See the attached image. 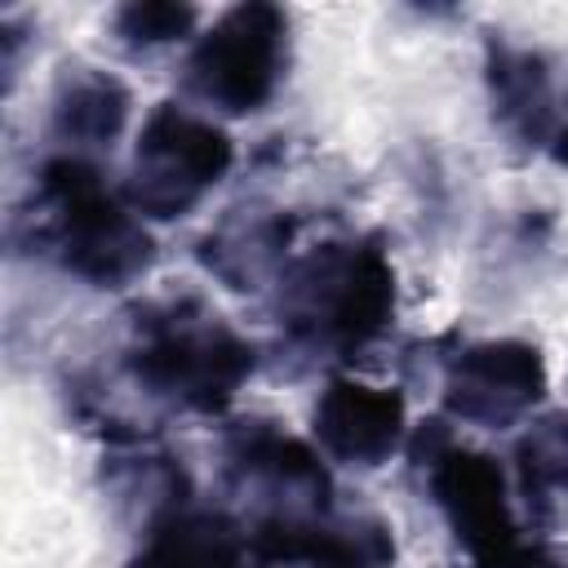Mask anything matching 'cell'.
Wrapping results in <instances>:
<instances>
[{"label": "cell", "mask_w": 568, "mask_h": 568, "mask_svg": "<svg viewBox=\"0 0 568 568\" xmlns=\"http://www.w3.org/2000/svg\"><path fill=\"white\" fill-rule=\"evenodd\" d=\"M235 164L231 133L182 102H160L142 120L129 178L120 186L124 204L138 217L173 222L186 217Z\"/></svg>", "instance_id": "obj_5"}, {"label": "cell", "mask_w": 568, "mask_h": 568, "mask_svg": "<svg viewBox=\"0 0 568 568\" xmlns=\"http://www.w3.org/2000/svg\"><path fill=\"white\" fill-rule=\"evenodd\" d=\"M417 453L426 457V488L430 501L439 506L453 541L475 559V568H493L510 559L519 541L506 470L497 466L493 453L462 448L453 439H417Z\"/></svg>", "instance_id": "obj_6"}, {"label": "cell", "mask_w": 568, "mask_h": 568, "mask_svg": "<svg viewBox=\"0 0 568 568\" xmlns=\"http://www.w3.org/2000/svg\"><path fill=\"white\" fill-rule=\"evenodd\" d=\"M36 244L89 288H124L155 262L142 217L115 195L89 155L58 151L36 173Z\"/></svg>", "instance_id": "obj_1"}, {"label": "cell", "mask_w": 568, "mask_h": 568, "mask_svg": "<svg viewBox=\"0 0 568 568\" xmlns=\"http://www.w3.org/2000/svg\"><path fill=\"white\" fill-rule=\"evenodd\" d=\"M129 106H133V93L120 75L75 62V67H62V75L53 84L49 129L71 155L102 151V146L111 151V142L129 124Z\"/></svg>", "instance_id": "obj_13"}, {"label": "cell", "mask_w": 568, "mask_h": 568, "mask_svg": "<svg viewBox=\"0 0 568 568\" xmlns=\"http://www.w3.org/2000/svg\"><path fill=\"white\" fill-rule=\"evenodd\" d=\"M293 240V217L280 209H231L204 240L200 262L231 288H262L266 275H280L284 248Z\"/></svg>", "instance_id": "obj_14"}, {"label": "cell", "mask_w": 568, "mask_h": 568, "mask_svg": "<svg viewBox=\"0 0 568 568\" xmlns=\"http://www.w3.org/2000/svg\"><path fill=\"white\" fill-rule=\"evenodd\" d=\"M124 368L151 399L213 417L253 377L257 351L204 302L169 297L133 311Z\"/></svg>", "instance_id": "obj_2"}, {"label": "cell", "mask_w": 568, "mask_h": 568, "mask_svg": "<svg viewBox=\"0 0 568 568\" xmlns=\"http://www.w3.org/2000/svg\"><path fill=\"white\" fill-rule=\"evenodd\" d=\"M484 80L493 102V124L519 146H550L559 133L555 115V71L546 53L515 44L506 36L484 40Z\"/></svg>", "instance_id": "obj_11"}, {"label": "cell", "mask_w": 568, "mask_h": 568, "mask_svg": "<svg viewBox=\"0 0 568 568\" xmlns=\"http://www.w3.org/2000/svg\"><path fill=\"white\" fill-rule=\"evenodd\" d=\"M288 75V13L266 0L231 4L195 36L182 84L186 93L217 115H257L271 106Z\"/></svg>", "instance_id": "obj_4"}, {"label": "cell", "mask_w": 568, "mask_h": 568, "mask_svg": "<svg viewBox=\"0 0 568 568\" xmlns=\"http://www.w3.org/2000/svg\"><path fill=\"white\" fill-rule=\"evenodd\" d=\"M253 559L248 528L226 510L173 501L151 524L129 568H244Z\"/></svg>", "instance_id": "obj_12"}, {"label": "cell", "mask_w": 568, "mask_h": 568, "mask_svg": "<svg viewBox=\"0 0 568 568\" xmlns=\"http://www.w3.org/2000/svg\"><path fill=\"white\" fill-rule=\"evenodd\" d=\"M253 559L284 568H390L395 537L377 515L257 519L248 528Z\"/></svg>", "instance_id": "obj_10"}, {"label": "cell", "mask_w": 568, "mask_h": 568, "mask_svg": "<svg viewBox=\"0 0 568 568\" xmlns=\"http://www.w3.org/2000/svg\"><path fill=\"white\" fill-rule=\"evenodd\" d=\"M408 430V408L395 386H373L359 377H333L315 408H311V435L324 457L351 470H377L386 466Z\"/></svg>", "instance_id": "obj_9"}, {"label": "cell", "mask_w": 568, "mask_h": 568, "mask_svg": "<svg viewBox=\"0 0 568 568\" xmlns=\"http://www.w3.org/2000/svg\"><path fill=\"white\" fill-rule=\"evenodd\" d=\"M200 22L195 4H178V0H129L111 13V36L120 49L129 53H155L169 49L178 40H186Z\"/></svg>", "instance_id": "obj_16"}, {"label": "cell", "mask_w": 568, "mask_h": 568, "mask_svg": "<svg viewBox=\"0 0 568 568\" xmlns=\"http://www.w3.org/2000/svg\"><path fill=\"white\" fill-rule=\"evenodd\" d=\"M550 155H555L559 164H568V120L559 124V133H555V142H550Z\"/></svg>", "instance_id": "obj_18"}, {"label": "cell", "mask_w": 568, "mask_h": 568, "mask_svg": "<svg viewBox=\"0 0 568 568\" xmlns=\"http://www.w3.org/2000/svg\"><path fill=\"white\" fill-rule=\"evenodd\" d=\"M493 568H568V564L555 559V555L541 550V546H519L510 559H501V564H493Z\"/></svg>", "instance_id": "obj_17"}, {"label": "cell", "mask_w": 568, "mask_h": 568, "mask_svg": "<svg viewBox=\"0 0 568 568\" xmlns=\"http://www.w3.org/2000/svg\"><path fill=\"white\" fill-rule=\"evenodd\" d=\"M222 462L240 488L257 493V519H315L333 510V479L320 453L284 435L275 422H235L222 439Z\"/></svg>", "instance_id": "obj_7"}, {"label": "cell", "mask_w": 568, "mask_h": 568, "mask_svg": "<svg viewBox=\"0 0 568 568\" xmlns=\"http://www.w3.org/2000/svg\"><path fill=\"white\" fill-rule=\"evenodd\" d=\"M280 328L324 355H359L395 315V266L377 240H328L280 271Z\"/></svg>", "instance_id": "obj_3"}, {"label": "cell", "mask_w": 568, "mask_h": 568, "mask_svg": "<svg viewBox=\"0 0 568 568\" xmlns=\"http://www.w3.org/2000/svg\"><path fill=\"white\" fill-rule=\"evenodd\" d=\"M546 359L532 342H475L457 351L444 373V413L466 426L506 430L546 399Z\"/></svg>", "instance_id": "obj_8"}, {"label": "cell", "mask_w": 568, "mask_h": 568, "mask_svg": "<svg viewBox=\"0 0 568 568\" xmlns=\"http://www.w3.org/2000/svg\"><path fill=\"white\" fill-rule=\"evenodd\" d=\"M515 479L541 519L568 506V413H546L515 439Z\"/></svg>", "instance_id": "obj_15"}]
</instances>
